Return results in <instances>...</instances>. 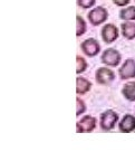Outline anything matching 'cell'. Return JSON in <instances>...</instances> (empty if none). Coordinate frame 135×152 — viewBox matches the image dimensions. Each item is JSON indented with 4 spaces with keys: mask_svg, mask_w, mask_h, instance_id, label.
Here are the masks:
<instances>
[{
    "mask_svg": "<svg viewBox=\"0 0 135 152\" xmlns=\"http://www.w3.org/2000/svg\"><path fill=\"white\" fill-rule=\"evenodd\" d=\"M114 1V4L117 6H120V7H123V6H126L130 4L131 0H113Z\"/></svg>",
    "mask_w": 135,
    "mask_h": 152,
    "instance_id": "cell-18",
    "label": "cell"
},
{
    "mask_svg": "<svg viewBox=\"0 0 135 152\" xmlns=\"http://www.w3.org/2000/svg\"><path fill=\"white\" fill-rule=\"evenodd\" d=\"M117 120H118L117 113H115L112 110H108L101 115V128L105 131H110L114 128Z\"/></svg>",
    "mask_w": 135,
    "mask_h": 152,
    "instance_id": "cell-1",
    "label": "cell"
},
{
    "mask_svg": "<svg viewBox=\"0 0 135 152\" xmlns=\"http://www.w3.org/2000/svg\"><path fill=\"white\" fill-rule=\"evenodd\" d=\"M77 115H81V114L86 110V107H85V104H84V102H83L79 97H77Z\"/></svg>",
    "mask_w": 135,
    "mask_h": 152,
    "instance_id": "cell-17",
    "label": "cell"
},
{
    "mask_svg": "<svg viewBox=\"0 0 135 152\" xmlns=\"http://www.w3.org/2000/svg\"><path fill=\"white\" fill-rule=\"evenodd\" d=\"M86 31V23L85 20L78 16L77 17V36H82L83 34Z\"/></svg>",
    "mask_w": 135,
    "mask_h": 152,
    "instance_id": "cell-14",
    "label": "cell"
},
{
    "mask_svg": "<svg viewBox=\"0 0 135 152\" xmlns=\"http://www.w3.org/2000/svg\"><path fill=\"white\" fill-rule=\"evenodd\" d=\"M123 95L127 100L135 101V82H130L123 87Z\"/></svg>",
    "mask_w": 135,
    "mask_h": 152,
    "instance_id": "cell-12",
    "label": "cell"
},
{
    "mask_svg": "<svg viewBox=\"0 0 135 152\" xmlns=\"http://www.w3.org/2000/svg\"><path fill=\"white\" fill-rule=\"evenodd\" d=\"M120 130L122 132L127 133V132H132L133 130H135V118L133 115H125L123 120L120 123Z\"/></svg>",
    "mask_w": 135,
    "mask_h": 152,
    "instance_id": "cell-9",
    "label": "cell"
},
{
    "mask_svg": "<svg viewBox=\"0 0 135 152\" xmlns=\"http://www.w3.org/2000/svg\"><path fill=\"white\" fill-rule=\"evenodd\" d=\"M120 77L122 80H128L135 77V61L134 59H126L123 66L120 69Z\"/></svg>",
    "mask_w": 135,
    "mask_h": 152,
    "instance_id": "cell-7",
    "label": "cell"
},
{
    "mask_svg": "<svg viewBox=\"0 0 135 152\" xmlns=\"http://www.w3.org/2000/svg\"><path fill=\"white\" fill-rule=\"evenodd\" d=\"M114 73L108 68H98L96 72V80L99 84H108L114 80Z\"/></svg>",
    "mask_w": 135,
    "mask_h": 152,
    "instance_id": "cell-8",
    "label": "cell"
},
{
    "mask_svg": "<svg viewBox=\"0 0 135 152\" xmlns=\"http://www.w3.org/2000/svg\"><path fill=\"white\" fill-rule=\"evenodd\" d=\"M87 67V64H86V61L81 56H77V73L78 74H81L86 69Z\"/></svg>",
    "mask_w": 135,
    "mask_h": 152,
    "instance_id": "cell-15",
    "label": "cell"
},
{
    "mask_svg": "<svg viewBox=\"0 0 135 152\" xmlns=\"http://www.w3.org/2000/svg\"><path fill=\"white\" fill-rule=\"evenodd\" d=\"M77 4L82 8L87 9V8H91L95 5V0H77Z\"/></svg>",
    "mask_w": 135,
    "mask_h": 152,
    "instance_id": "cell-16",
    "label": "cell"
},
{
    "mask_svg": "<svg viewBox=\"0 0 135 152\" xmlns=\"http://www.w3.org/2000/svg\"><path fill=\"white\" fill-rule=\"evenodd\" d=\"M102 62L108 66H117L121 62V54L116 49H106L102 55Z\"/></svg>",
    "mask_w": 135,
    "mask_h": 152,
    "instance_id": "cell-2",
    "label": "cell"
},
{
    "mask_svg": "<svg viewBox=\"0 0 135 152\" xmlns=\"http://www.w3.org/2000/svg\"><path fill=\"white\" fill-rule=\"evenodd\" d=\"M118 37V29L116 28V26L112 24L105 25L102 29V38L106 44H110L112 42L116 40Z\"/></svg>",
    "mask_w": 135,
    "mask_h": 152,
    "instance_id": "cell-4",
    "label": "cell"
},
{
    "mask_svg": "<svg viewBox=\"0 0 135 152\" xmlns=\"http://www.w3.org/2000/svg\"><path fill=\"white\" fill-rule=\"evenodd\" d=\"M122 34L127 39H134L135 38V24L131 21H126L122 24Z\"/></svg>",
    "mask_w": 135,
    "mask_h": 152,
    "instance_id": "cell-10",
    "label": "cell"
},
{
    "mask_svg": "<svg viewBox=\"0 0 135 152\" xmlns=\"http://www.w3.org/2000/svg\"><path fill=\"white\" fill-rule=\"evenodd\" d=\"M88 19H89L91 24L94 25V26H98V25L103 24L107 19L106 9L103 8V7H97L95 9H93L88 14Z\"/></svg>",
    "mask_w": 135,
    "mask_h": 152,
    "instance_id": "cell-3",
    "label": "cell"
},
{
    "mask_svg": "<svg viewBox=\"0 0 135 152\" xmlns=\"http://www.w3.org/2000/svg\"><path fill=\"white\" fill-rule=\"evenodd\" d=\"M96 126V120L91 115H86L84 116L79 122L77 123V132H91Z\"/></svg>",
    "mask_w": 135,
    "mask_h": 152,
    "instance_id": "cell-6",
    "label": "cell"
},
{
    "mask_svg": "<svg viewBox=\"0 0 135 152\" xmlns=\"http://www.w3.org/2000/svg\"><path fill=\"white\" fill-rule=\"evenodd\" d=\"M120 17H121V19H124V20H127V21L135 20V7L131 6L128 8H124L123 10H121Z\"/></svg>",
    "mask_w": 135,
    "mask_h": 152,
    "instance_id": "cell-13",
    "label": "cell"
},
{
    "mask_svg": "<svg viewBox=\"0 0 135 152\" xmlns=\"http://www.w3.org/2000/svg\"><path fill=\"white\" fill-rule=\"evenodd\" d=\"M82 49L83 52L86 54L87 56H95L99 53V44L96 39H93V38H88L85 42H83L82 44Z\"/></svg>",
    "mask_w": 135,
    "mask_h": 152,
    "instance_id": "cell-5",
    "label": "cell"
},
{
    "mask_svg": "<svg viewBox=\"0 0 135 152\" xmlns=\"http://www.w3.org/2000/svg\"><path fill=\"white\" fill-rule=\"evenodd\" d=\"M91 82L87 81L84 77H78L77 78V94H85L91 90Z\"/></svg>",
    "mask_w": 135,
    "mask_h": 152,
    "instance_id": "cell-11",
    "label": "cell"
}]
</instances>
